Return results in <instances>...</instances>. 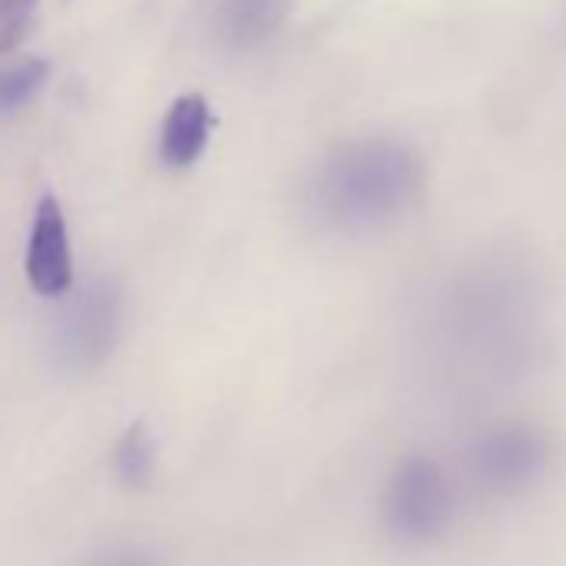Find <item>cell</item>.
Instances as JSON below:
<instances>
[{
	"mask_svg": "<svg viewBox=\"0 0 566 566\" xmlns=\"http://www.w3.org/2000/svg\"><path fill=\"white\" fill-rule=\"evenodd\" d=\"M420 160L394 140H364L337 150L317 184V210L340 227L360 230L400 217L420 193Z\"/></svg>",
	"mask_w": 566,
	"mask_h": 566,
	"instance_id": "1",
	"label": "cell"
},
{
	"mask_svg": "<svg viewBox=\"0 0 566 566\" xmlns=\"http://www.w3.org/2000/svg\"><path fill=\"white\" fill-rule=\"evenodd\" d=\"M453 520V490L443 467L423 453L403 457L384 490V526L394 543L433 546Z\"/></svg>",
	"mask_w": 566,
	"mask_h": 566,
	"instance_id": "2",
	"label": "cell"
},
{
	"mask_svg": "<svg viewBox=\"0 0 566 566\" xmlns=\"http://www.w3.org/2000/svg\"><path fill=\"white\" fill-rule=\"evenodd\" d=\"M120 301L111 283H91L54 331L57 364L71 374L97 370L117 344Z\"/></svg>",
	"mask_w": 566,
	"mask_h": 566,
	"instance_id": "3",
	"label": "cell"
},
{
	"mask_svg": "<svg viewBox=\"0 0 566 566\" xmlns=\"http://www.w3.org/2000/svg\"><path fill=\"white\" fill-rule=\"evenodd\" d=\"M546 443L539 433L523 427H506L486 433L473 447V470L490 490H523L543 476Z\"/></svg>",
	"mask_w": 566,
	"mask_h": 566,
	"instance_id": "4",
	"label": "cell"
},
{
	"mask_svg": "<svg viewBox=\"0 0 566 566\" xmlns=\"http://www.w3.org/2000/svg\"><path fill=\"white\" fill-rule=\"evenodd\" d=\"M24 266H28L31 287L44 297H61L71 291V283H74V256H71L64 207L51 193H44L38 200Z\"/></svg>",
	"mask_w": 566,
	"mask_h": 566,
	"instance_id": "5",
	"label": "cell"
},
{
	"mask_svg": "<svg viewBox=\"0 0 566 566\" xmlns=\"http://www.w3.org/2000/svg\"><path fill=\"white\" fill-rule=\"evenodd\" d=\"M213 114L200 94H184L170 104L160 127V157L170 167H190L210 140Z\"/></svg>",
	"mask_w": 566,
	"mask_h": 566,
	"instance_id": "6",
	"label": "cell"
},
{
	"mask_svg": "<svg viewBox=\"0 0 566 566\" xmlns=\"http://www.w3.org/2000/svg\"><path fill=\"white\" fill-rule=\"evenodd\" d=\"M283 11H287V0H220L217 31L233 51H250L280 28Z\"/></svg>",
	"mask_w": 566,
	"mask_h": 566,
	"instance_id": "7",
	"label": "cell"
},
{
	"mask_svg": "<svg viewBox=\"0 0 566 566\" xmlns=\"http://www.w3.org/2000/svg\"><path fill=\"white\" fill-rule=\"evenodd\" d=\"M157 437L144 420H134L114 443V476L127 490H147L157 476Z\"/></svg>",
	"mask_w": 566,
	"mask_h": 566,
	"instance_id": "8",
	"label": "cell"
},
{
	"mask_svg": "<svg viewBox=\"0 0 566 566\" xmlns=\"http://www.w3.org/2000/svg\"><path fill=\"white\" fill-rule=\"evenodd\" d=\"M48 74L51 64L44 57H28L0 74V114H14L18 107H24L44 87Z\"/></svg>",
	"mask_w": 566,
	"mask_h": 566,
	"instance_id": "9",
	"label": "cell"
},
{
	"mask_svg": "<svg viewBox=\"0 0 566 566\" xmlns=\"http://www.w3.org/2000/svg\"><path fill=\"white\" fill-rule=\"evenodd\" d=\"M41 0H0V54H11L31 31Z\"/></svg>",
	"mask_w": 566,
	"mask_h": 566,
	"instance_id": "10",
	"label": "cell"
},
{
	"mask_svg": "<svg viewBox=\"0 0 566 566\" xmlns=\"http://www.w3.org/2000/svg\"><path fill=\"white\" fill-rule=\"evenodd\" d=\"M81 566H160V559L140 546H107L91 553Z\"/></svg>",
	"mask_w": 566,
	"mask_h": 566,
	"instance_id": "11",
	"label": "cell"
}]
</instances>
